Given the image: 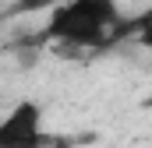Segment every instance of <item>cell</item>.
Returning <instances> with one entry per match:
<instances>
[{
  "mask_svg": "<svg viewBox=\"0 0 152 148\" xmlns=\"http://www.w3.org/2000/svg\"><path fill=\"white\" fill-rule=\"evenodd\" d=\"M127 32H134L138 46L152 49V11H145V14H142L138 21H131V25H127Z\"/></svg>",
  "mask_w": 152,
  "mask_h": 148,
  "instance_id": "3",
  "label": "cell"
},
{
  "mask_svg": "<svg viewBox=\"0 0 152 148\" xmlns=\"http://www.w3.org/2000/svg\"><path fill=\"white\" fill-rule=\"evenodd\" d=\"M124 32L127 21L117 0H67L57 11H50L39 39L60 46H103Z\"/></svg>",
  "mask_w": 152,
  "mask_h": 148,
  "instance_id": "1",
  "label": "cell"
},
{
  "mask_svg": "<svg viewBox=\"0 0 152 148\" xmlns=\"http://www.w3.org/2000/svg\"><path fill=\"white\" fill-rule=\"evenodd\" d=\"M60 4H67V0H18V4L11 7V14H39V11H57Z\"/></svg>",
  "mask_w": 152,
  "mask_h": 148,
  "instance_id": "4",
  "label": "cell"
},
{
  "mask_svg": "<svg viewBox=\"0 0 152 148\" xmlns=\"http://www.w3.org/2000/svg\"><path fill=\"white\" fill-rule=\"evenodd\" d=\"M42 131V106L25 99L0 120V148H46Z\"/></svg>",
  "mask_w": 152,
  "mask_h": 148,
  "instance_id": "2",
  "label": "cell"
}]
</instances>
